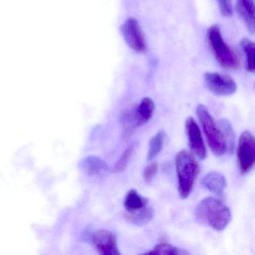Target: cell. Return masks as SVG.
Returning a JSON list of instances; mask_svg holds the SVG:
<instances>
[{
  "label": "cell",
  "instance_id": "6da1fadb",
  "mask_svg": "<svg viewBox=\"0 0 255 255\" xmlns=\"http://www.w3.org/2000/svg\"><path fill=\"white\" fill-rule=\"evenodd\" d=\"M195 214L198 222L217 231L225 230L231 221V210L222 201L213 197L200 201Z\"/></svg>",
  "mask_w": 255,
  "mask_h": 255
},
{
  "label": "cell",
  "instance_id": "7a4b0ae2",
  "mask_svg": "<svg viewBox=\"0 0 255 255\" xmlns=\"http://www.w3.org/2000/svg\"><path fill=\"white\" fill-rule=\"evenodd\" d=\"M176 171L178 179L180 198L186 199L190 195L194 183L200 171L199 164L191 152L182 150L175 156Z\"/></svg>",
  "mask_w": 255,
  "mask_h": 255
},
{
  "label": "cell",
  "instance_id": "3957f363",
  "mask_svg": "<svg viewBox=\"0 0 255 255\" xmlns=\"http://www.w3.org/2000/svg\"><path fill=\"white\" fill-rule=\"evenodd\" d=\"M196 113L212 151L216 156L225 154L227 151L225 138L220 128L213 120L208 110L202 104H200L197 107Z\"/></svg>",
  "mask_w": 255,
  "mask_h": 255
},
{
  "label": "cell",
  "instance_id": "277c9868",
  "mask_svg": "<svg viewBox=\"0 0 255 255\" xmlns=\"http://www.w3.org/2000/svg\"><path fill=\"white\" fill-rule=\"evenodd\" d=\"M210 48L219 65L227 69L237 68L239 60L234 52L225 44L220 29L217 25L211 26L207 32Z\"/></svg>",
  "mask_w": 255,
  "mask_h": 255
},
{
  "label": "cell",
  "instance_id": "5b68a950",
  "mask_svg": "<svg viewBox=\"0 0 255 255\" xmlns=\"http://www.w3.org/2000/svg\"><path fill=\"white\" fill-rule=\"evenodd\" d=\"M155 104L150 98H144L138 107L125 111L122 116L125 133L130 134L134 129L149 122L154 112Z\"/></svg>",
  "mask_w": 255,
  "mask_h": 255
},
{
  "label": "cell",
  "instance_id": "8992f818",
  "mask_svg": "<svg viewBox=\"0 0 255 255\" xmlns=\"http://www.w3.org/2000/svg\"><path fill=\"white\" fill-rule=\"evenodd\" d=\"M237 160L242 174H247L254 168L255 162V140L249 131L240 135L237 147Z\"/></svg>",
  "mask_w": 255,
  "mask_h": 255
},
{
  "label": "cell",
  "instance_id": "52a82bcc",
  "mask_svg": "<svg viewBox=\"0 0 255 255\" xmlns=\"http://www.w3.org/2000/svg\"><path fill=\"white\" fill-rule=\"evenodd\" d=\"M127 44L134 51L143 53L147 49L146 40L141 26L136 19L129 17L125 20L121 28Z\"/></svg>",
  "mask_w": 255,
  "mask_h": 255
},
{
  "label": "cell",
  "instance_id": "ba28073f",
  "mask_svg": "<svg viewBox=\"0 0 255 255\" xmlns=\"http://www.w3.org/2000/svg\"><path fill=\"white\" fill-rule=\"evenodd\" d=\"M204 85L209 91L218 96H230L237 91V85L231 77L219 73L204 74Z\"/></svg>",
  "mask_w": 255,
  "mask_h": 255
},
{
  "label": "cell",
  "instance_id": "9c48e42d",
  "mask_svg": "<svg viewBox=\"0 0 255 255\" xmlns=\"http://www.w3.org/2000/svg\"><path fill=\"white\" fill-rule=\"evenodd\" d=\"M92 242L96 250L101 255H121L118 247L117 238L112 231L104 229L98 230L92 234Z\"/></svg>",
  "mask_w": 255,
  "mask_h": 255
},
{
  "label": "cell",
  "instance_id": "30bf717a",
  "mask_svg": "<svg viewBox=\"0 0 255 255\" xmlns=\"http://www.w3.org/2000/svg\"><path fill=\"white\" fill-rule=\"evenodd\" d=\"M186 133L189 140V147L194 153L200 159H205L207 150L201 136V129L193 118L189 117L186 121Z\"/></svg>",
  "mask_w": 255,
  "mask_h": 255
},
{
  "label": "cell",
  "instance_id": "8fae6325",
  "mask_svg": "<svg viewBox=\"0 0 255 255\" xmlns=\"http://www.w3.org/2000/svg\"><path fill=\"white\" fill-rule=\"evenodd\" d=\"M236 11L251 33H255V17L254 0H237Z\"/></svg>",
  "mask_w": 255,
  "mask_h": 255
},
{
  "label": "cell",
  "instance_id": "7c38bea8",
  "mask_svg": "<svg viewBox=\"0 0 255 255\" xmlns=\"http://www.w3.org/2000/svg\"><path fill=\"white\" fill-rule=\"evenodd\" d=\"M201 184L212 193L218 196H222L227 187V180L225 176L216 171H211L206 174L201 181Z\"/></svg>",
  "mask_w": 255,
  "mask_h": 255
},
{
  "label": "cell",
  "instance_id": "4fadbf2b",
  "mask_svg": "<svg viewBox=\"0 0 255 255\" xmlns=\"http://www.w3.org/2000/svg\"><path fill=\"white\" fill-rule=\"evenodd\" d=\"M82 168L89 175L103 176L109 171L107 162L95 156L85 158L82 162Z\"/></svg>",
  "mask_w": 255,
  "mask_h": 255
},
{
  "label": "cell",
  "instance_id": "5bb4252c",
  "mask_svg": "<svg viewBox=\"0 0 255 255\" xmlns=\"http://www.w3.org/2000/svg\"><path fill=\"white\" fill-rule=\"evenodd\" d=\"M148 199L141 196L135 189H131L125 197V205L127 213H133L147 207Z\"/></svg>",
  "mask_w": 255,
  "mask_h": 255
},
{
  "label": "cell",
  "instance_id": "9a60e30c",
  "mask_svg": "<svg viewBox=\"0 0 255 255\" xmlns=\"http://www.w3.org/2000/svg\"><path fill=\"white\" fill-rule=\"evenodd\" d=\"M154 216L153 209L145 207L139 211L133 213H125V217L128 222L135 225H144L148 223Z\"/></svg>",
  "mask_w": 255,
  "mask_h": 255
},
{
  "label": "cell",
  "instance_id": "2e32d148",
  "mask_svg": "<svg viewBox=\"0 0 255 255\" xmlns=\"http://www.w3.org/2000/svg\"><path fill=\"white\" fill-rule=\"evenodd\" d=\"M241 47L246 54V68L249 72L254 73L255 70V44L247 38L242 40Z\"/></svg>",
  "mask_w": 255,
  "mask_h": 255
},
{
  "label": "cell",
  "instance_id": "e0dca14e",
  "mask_svg": "<svg viewBox=\"0 0 255 255\" xmlns=\"http://www.w3.org/2000/svg\"><path fill=\"white\" fill-rule=\"evenodd\" d=\"M165 132L160 130L152 137L149 142V150L147 153V159L152 160L154 159L162 150L163 147Z\"/></svg>",
  "mask_w": 255,
  "mask_h": 255
},
{
  "label": "cell",
  "instance_id": "ac0fdd59",
  "mask_svg": "<svg viewBox=\"0 0 255 255\" xmlns=\"http://www.w3.org/2000/svg\"><path fill=\"white\" fill-rule=\"evenodd\" d=\"M219 127L225 138L227 150L232 152L235 144V133L231 123L226 119H222L219 121Z\"/></svg>",
  "mask_w": 255,
  "mask_h": 255
},
{
  "label": "cell",
  "instance_id": "d6986e66",
  "mask_svg": "<svg viewBox=\"0 0 255 255\" xmlns=\"http://www.w3.org/2000/svg\"><path fill=\"white\" fill-rule=\"evenodd\" d=\"M147 255H189V252L183 249H179L175 246H171L168 243H161L156 245L150 252H147Z\"/></svg>",
  "mask_w": 255,
  "mask_h": 255
},
{
  "label": "cell",
  "instance_id": "ffe728a7",
  "mask_svg": "<svg viewBox=\"0 0 255 255\" xmlns=\"http://www.w3.org/2000/svg\"><path fill=\"white\" fill-rule=\"evenodd\" d=\"M134 148H135V144H132L125 150L123 154L121 156L120 159L116 162L114 166L112 168V172L118 174V173L122 172V171L126 169L129 159H130L131 156H132Z\"/></svg>",
  "mask_w": 255,
  "mask_h": 255
},
{
  "label": "cell",
  "instance_id": "44dd1931",
  "mask_svg": "<svg viewBox=\"0 0 255 255\" xmlns=\"http://www.w3.org/2000/svg\"><path fill=\"white\" fill-rule=\"evenodd\" d=\"M217 2L222 15L225 17L233 15L232 0H217Z\"/></svg>",
  "mask_w": 255,
  "mask_h": 255
},
{
  "label": "cell",
  "instance_id": "7402d4cb",
  "mask_svg": "<svg viewBox=\"0 0 255 255\" xmlns=\"http://www.w3.org/2000/svg\"><path fill=\"white\" fill-rule=\"evenodd\" d=\"M158 171L157 162H153L150 165H147L144 170L143 176H144V182L146 183H150L156 175Z\"/></svg>",
  "mask_w": 255,
  "mask_h": 255
}]
</instances>
